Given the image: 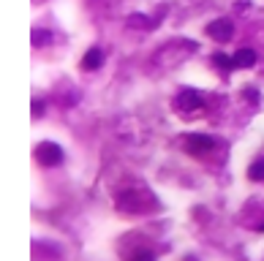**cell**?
Wrapping results in <instances>:
<instances>
[{"instance_id": "cell-1", "label": "cell", "mask_w": 264, "mask_h": 261, "mask_svg": "<svg viewBox=\"0 0 264 261\" xmlns=\"http://www.w3.org/2000/svg\"><path fill=\"white\" fill-rule=\"evenodd\" d=\"M36 158L41 166H60L63 163V147L55 142H44L36 147Z\"/></svg>"}, {"instance_id": "cell-2", "label": "cell", "mask_w": 264, "mask_h": 261, "mask_svg": "<svg viewBox=\"0 0 264 261\" xmlns=\"http://www.w3.org/2000/svg\"><path fill=\"white\" fill-rule=\"evenodd\" d=\"M185 150L191 152V155H202V152L215 150V139H213V136H207V133H188V139H185Z\"/></svg>"}, {"instance_id": "cell-3", "label": "cell", "mask_w": 264, "mask_h": 261, "mask_svg": "<svg viewBox=\"0 0 264 261\" xmlns=\"http://www.w3.org/2000/svg\"><path fill=\"white\" fill-rule=\"evenodd\" d=\"M207 36L213 38V41H218V44H226L229 38L234 36L232 19H215L213 25H207Z\"/></svg>"}, {"instance_id": "cell-4", "label": "cell", "mask_w": 264, "mask_h": 261, "mask_svg": "<svg viewBox=\"0 0 264 261\" xmlns=\"http://www.w3.org/2000/svg\"><path fill=\"white\" fill-rule=\"evenodd\" d=\"M174 106H177L180 112H199L202 96L196 90H180V96L174 98Z\"/></svg>"}, {"instance_id": "cell-5", "label": "cell", "mask_w": 264, "mask_h": 261, "mask_svg": "<svg viewBox=\"0 0 264 261\" xmlns=\"http://www.w3.org/2000/svg\"><path fill=\"white\" fill-rule=\"evenodd\" d=\"M101 63H104V52H101L98 46L87 49V55L82 57V68L85 71H96V68H101Z\"/></svg>"}, {"instance_id": "cell-6", "label": "cell", "mask_w": 264, "mask_h": 261, "mask_svg": "<svg viewBox=\"0 0 264 261\" xmlns=\"http://www.w3.org/2000/svg\"><path fill=\"white\" fill-rule=\"evenodd\" d=\"M256 65V52L253 49H240V52H234V68H253Z\"/></svg>"}, {"instance_id": "cell-7", "label": "cell", "mask_w": 264, "mask_h": 261, "mask_svg": "<svg viewBox=\"0 0 264 261\" xmlns=\"http://www.w3.org/2000/svg\"><path fill=\"white\" fill-rule=\"evenodd\" d=\"M248 177L253 180V183H261V180H264V158H259V160H253V163H250Z\"/></svg>"}, {"instance_id": "cell-8", "label": "cell", "mask_w": 264, "mask_h": 261, "mask_svg": "<svg viewBox=\"0 0 264 261\" xmlns=\"http://www.w3.org/2000/svg\"><path fill=\"white\" fill-rule=\"evenodd\" d=\"M213 63L218 65L221 71H232L234 68V57H226V55H221V52H218V55H213Z\"/></svg>"}, {"instance_id": "cell-9", "label": "cell", "mask_w": 264, "mask_h": 261, "mask_svg": "<svg viewBox=\"0 0 264 261\" xmlns=\"http://www.w3.org/2000/svg\"><path fill=\"white\" fill-rule=\"evenodd\" d=\"M52 44V33L49 30H33V46H44Z\"/></svg>"}, {"instance_id": "cell-10", "label": "cell", "mask_w": 264, "mask_h": 261, "mask_svg": "<svg viewBox=\"0 0 264 261\" xmlns=\"http://www.w3.org/2000/svg\"><path fill=\"white\" fill-rule=\"evenodd\" d=\"M128 25L131 28H150V19L145 14H134V17H128Z\"/></svg>"}, {"instance_id": "cell-11", "label": "cell", "mask_w": 264, "mask_h": 261, "mask_svg": "<svg viewBox=\"0 0 264 261\" xmlns=\"http://www.w3.org/2000/svg\"><path fill=\"white\" fill-rule=\"evenodd\" d=\"M131 261H155V253H153V250H142V253H137Z\"/></svg>"}, {"instance_id": "cell-12", "label": "cell", "mask_w": 264, "mask_h": 261, "mask_svg": "<svg viewBox=\"0 0 264 261\" xmlns=\"http://www.w3.org/2000/svg\"><path fill=\"white\" fill-rule=\"evenodd\" d=\"M245 96H248V101H250V104H259V93H256V87H248Z\"/></svg>"}, {"instance_id": "cell-13", "label": "cell", "mask_w": 264, "mask_h": 261, "mask_svg": "<svg viewBox=\"0 0 264 261\" xmlns=\"http://www.w3.org/2000/svg\"><path fill=\"white\" fill-rule=\"evenodd\" d=\"M33 109H36V112H33V115H36V117H41V109H44V104H41V101H36V104H33Z\"/></svg>"}, {"instance_id": "cell-14", "label": "cell", "mask_w": 264, "mask_h": 261, "mask_svg": "<svg viewBox=\"0 0 264 261\" xmlns=\"http://www.w3.org/2000/svg\"><path fill=\"white\" fill-rule=\"evenodd\" d=\"M259 231H264V223H261V226H259Z\"/></svg>"}]
</instances>
